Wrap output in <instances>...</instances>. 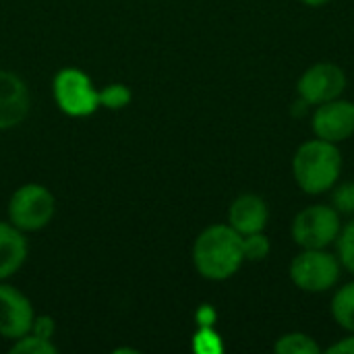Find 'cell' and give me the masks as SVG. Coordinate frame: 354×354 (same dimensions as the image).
I'll return each instance as SVG.
<instances>
[{
  "label": "cell",
  "mask_w": 354,
  "mask_h": 354,
  "mask_svg": "<svg viewBox=\"0 0 354 354\" xmlns=\"http://www.w3.org/2000/svg\"><path fill=\"white\" fill-rule=\"evenodd\" d=\"M245 261L243 236L228 224L205 228L193 245V263L199 276L207 280L232 278Z\"/></svg>",
  "instance_id": "cell-1"
},
{
  "label": "cell",
  "mask_w": 354,
  "mask_h": 354,
  "mask_svg": "<svg viewBox=\"0 0 354 354\" xmlns=\"http://www.w3.org/2000/svg\"><path fill=\"white\" fill-rule=\"evenodd\" d=\"M342 172V156L336 143L319 137L305 141L292 158V174L307 195H322L336 187Z\"/></svg>",
  "instance_id": "cell-2"
},
{
  "label": "cell",
  "mask_w": 354,
  "mask_h": 354,
  "mask_svg": "<svg viewBox=\"0 0 354 354\" xmlns=\"http://www.w3.org/2000/svg\"><path fill=\"white\" fill-rule=\"evenodd\" d=\"M290 280L303 292H326L340 278V259L324 249H303L290 261Z\"/></svg>",
  "instance_id": "cell-3"
},
{
  "label": "cell",
  "mask_w": 354,
  "mask_h": 354,
  "mask_svg": "<svg viewBox=\"0 0 354 354\" xmlns=\"http://www.w3.org/2000/svg\"><path fill=\"white\" fill-rule=\"evenodd\" d=\"M56 209L54 195L37 183H29L19 187L8 201V218L10 224L23 232L41 230L50 224Z\"/></svg>",
  "instance_id": "cell-4"
},
{
  "label": "cell",
  "mask_w": 354,
  "mask_h": 354,
  "mask_svg": "<svg viewBox=\"0 0 354 354\" xmlns=\"http://www.w3.org/2000/svg\"><path fill=\"white\" fill-rule=\"evenodd\" d=\"M340 212L330 205H311L297 214L292 239L301 249H326L340 234Z\"/></svg>",
  "instance_id": "cell-5"
},
{
  "label": "cell",
  "mask_w": 354,
  "mask_h": 354,
  "mask_svg": "<svg viewBox=\"0 0 354 354\" xmlns=\"http://www.w3.org/2000/svg\"><path fill=\"white\" fill-rule=\"evenodd\" d=\"M54 100L64 114L75 118L89 116L100 108V91L79 68H62L54 77Z\"/></svg>",
  "instance_id": "cell-6"
},
{
  "label": "cell",
  "mask_w": 354,
  "mask_h": 354,
  "mask_svg": "<svg viewBox=\"0 0 354 354\" xmlns=\"http://www.w3.org/2000/svg\"><path fill=\"white\" fill-rule=\"evenodd\" d=\"M346 89V73L334 62H317L309 66L297 83L299 97L307 106H319L342 95Z\"/></svg>",
  "instance_id": "cell-7"
},
{
  "label": "cell",
  "mask_w": 354,
  "mask_h": 354,
  "mask_svg": "<svg viewBox=\"0 0 354 354\" xmlns=\"http://www.w3.org/2000/svg\"><path fill=\"white\" fill-rule=\"evenodd\" d=\"M311 127L315 137L336 145L351 139L354 135V104L340 97L319 104L313 114Z\"/></svg>",
  "instance_id": "cell-8"
},
{
  "label": "cell",
  "mask_w": 354,
  "mask_h": 354,
  "mask_svg": "<svg viewBox=\"0 0 354 354\" xmlns=\"http://www.w3.org/2000/svg\"><path fill=\"white\" fill-rule=\"evenodd\" d=\"M35 322L29 299L8 284H0V336L17 340L31 332Z\"/></svg>",
  "instance_id": "cell-9"
},
{
  "label": "cell",
  "mask_w": 354,
  "mask_h": 354,
  "mask_svg": "<svg viewBox=\"0 0 354 354\" xmlns=\"http://www.w3.org/2000/svg\"><path fill=\"white\" fill-rule=\"evenodd\" d=\"M27 112L29 89L25 81L10 71H0V131L21 124Z\"/></svg>",
  "instance_id": "cell-10"
},
{
  "label": "cell",
  "mask_w": 354,
  "mask_h": 354,
  "mask_svg": "<svg viewBox=\"0 0 354 354\" xmlns=\"http://www.w3.org/2000/svg\"><path fill=\"white\" fill-rule=\"evenodd\" d=\"M268 218H270L268 203L253 193L236 197L228 209V222L241 236L263 232V228L268 226Z\"/></svg>",
  "instance_id": "cell-11"
},
{
  "label": "cell",
  "mask_w": 354,
  "mask_h": 354,
  "mask_svg": "<svg viewBox=\"0 0 354 354\" xmlns=\"http://www.w3.org/2000/svg\"><path fill=\"white\" fill-rule=\"evenodd\" d=\"M27 259V241L23 230L0 222V280L10 278Z\"/></svg>",
  "instance_id": "cell-12"
},
{
  "label": "cell",
  "mask_w": 354,
  "mask_h": 354,
  "mask_svg": "<svg viewBox=\"0 0 354 354\" xmlns=\"http://www.w3.org/2000/svg\"><path fill=\"white\" fill-rule=\"evenodd\" d=\"M332 315L336 324L354 334V282L342 286L332 299Z\"/></svg>",
  "instance_id": "cell-13"
},
{
  "label": "cell",
  "mask_w": 354,
  "mask_h": 354,
  "mask_svg": "<svg viewBox=\"0 0 354 354\" xmlns=\"http://www.w3.org/2000/svg\"><path fill=\"white\" fill-rule=\"evenodd\" d=\"M274 351L278 354H319L322 348L311 336L303 332H290L274 344Z\"/></svg>",
  "instance_id": "cell-14"
},
{
  "label": "cell",
  "mask_w": 354,
  "mask_h": 354,
  "mask_svg": "<svg viewBox=\"0 0 354 354\" xmlns=\"http://www.w3.org/2000/svg\"><path fill=\"white\" fill-rule=\"evenodd\" d=\"M131 89L122 83H112V85H106L102 91H100V106L108 108V110H122L129 106L131 102Z\"/></svg>",
  "instance_id": "cell-15"
},
{
  "label": "cell",
  "mask_w": 354,
  "mask_h": 354,
  "mask_svg": "<svg viewBox=\"0 0 354 354\" xmlns=\"http://www.w3.org/2000/svg\"><path fill=\"white\" fill-rule=\"evenodd\" d=\"M10 353L19 354H54L56 353V346L52 344V340H46V338H39L35 336L33 332L21 336L15 340V346L10 348Z\"/></svg>",
  "instance_id": "cell-16"
},
{
  "label": "cell",
  "mask_w": 354,
  "mask_h": 354,
  "mask_svg": "<svg viewBox=\"0 0 354 354\" xmlns=\"http://www.w3.org/2000/svg\"><path fill=\"white\" fill-rule=\"evenodd\" d=\"M270 239L263 232H253L243 236V255L245 261H263L270 253Z\"/></svg>",
  "instance_id": "cell-17"
},
{
  "label": "cell",
  "mask_w": 354,
  "mask_h": 354,
  "mask_svg": "<svg viewBox=\"0 0 354 354\" xmlns=\"http://www.w3.org/2000/svg\"><path fill=\"white\" fill-rule=\"evenodd\" d=\"M338 255L340 263L354 274V220H351L338 234Z\"/></svg>",
  "instance_id": "cell-18"
},
{
  "label": "cell",
  "mask_w": 354,
  "mask_h": 354,
  "mask_svg": "<svg viewBox=\"0 0 354 354\" xmlns=\"http://www.w3.org/2000/svg\"><path fill=\"white\" fill-rule=\"evenodd\" d=\"M193 348L199 354H218L222 353V340L220 336L209 328H201L193 338Z\"/></svg>",
  "instance_id": "cell-19"
},
{
  "label": "cell",
  "mask_w": 354,
  "mask_h": 354,
  "mask_svg": "<svg viewBox=\"0 0 354 354\" xmlns=\"http://www.w3.org/2000/svg\"><path fill=\"white\" fill-rule=\"evenodd\" d=\"M334 207L340 214H354V183H342L334 189L332 195Z\"/></svg>",
  "instance_id": "cell-20"
},
{
  "label": "cell",
  "mask_w": 354,
  "mask_h": 354,
  "mask_svg": "<svg viewBox=\"0 0 354 354\" xmlns=\"http://www.w3.org/2000/svg\"><path fill=\"white\" fill-rule=\"evenodd\" d=\"M31 332H33L35 336H39V338L52 340V336H54V322H52L50 317H35Z\"/></svg>",
  "instance_id": "cell-21"
},
{
  "label": "cell",
  "mask_w": 354,
  "mask_h": 354,
  "mask_svg": "<svg viewBox=\"0 0 354 354\" xmlns=\"http://www.w3.org/2000/svg\"><path fill=\"white\" fill-rule=\"evenodd\" d=\"M328 353L330 354H354V334L353 336H348V338H344V340H340V342H336V344H332V346L328 348Z\"/></svg>",
  "instance_id": "cell-22"
},
{
  "label": "cell",
  "mask_w": 354,
  "mask_h": 354,
  "mask_svg": "<svg viewBox=\"0 0 354 354\" xmlns=\"http://www.w3.org/2000/svg\"><path fill=\"white\" fill-rule=\"evenodd\" d=\"M214 319H216V313H214V309L212 307H201L199 309V313H197V322L201 324V328H209L212 324H214Z\"/></svg>",
  "instance_id": "cell-23"
},
{
  "label": "cell",
  "mask_w": 354,
  "mask_h": 354,
  "mask_svg": "<svg viewBox=\"0 0 354 354\" xmlns=\"http://www.w3.org/2000/svg\"><path fill=\"white\" fill-rule=\"evenodd\" d=\"M303 4H307V6H324L326 2H330V0H301Z\"/></svg>",
  "instance_id": "cell-24"
}]
</instances>
